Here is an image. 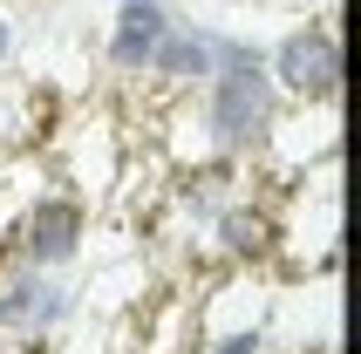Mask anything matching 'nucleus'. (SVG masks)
Returning a JSON list of instances; mask_svg holds the SVG:
<instances>
[{
  "label": "nucleus",
  "instance_id": "f257e3e1",
  "mask_svg": "<svg viewBox=\"0 0 361 354\" xmlns=\"http://www.w3.org/2000/svg\"><path fill=\"white\" fill-rule=\"evenodd\" d=\"M191 102V123H198L204 150L219 164H252L266 157V143H273V130L286 123V102L280 89H273V75H266V61H239V68H212V82H204Z\"/></svg>",
  "mask_w": 361,
  "mask_h": 354
},
{
  "label": "nucleus",
  "instance_id": "f03ea898",
  "mask_svg": "<svg viewBox=\"0 0 361 354\" xmlns=\"http://www.w3.org/2000/svg\"><path fill=\"white\" fill-rule=\"evenodd\" d=\"M266 75H273L286 109H334V102H341V75H348L334 14L293 20V28L266 48Z\"/></svg>",
  "mask_w": 361,
  "mask_h": 354
},
{
  "label": "nucleus",
  "instance_id": "7ed1b4c3",
  "mask_svg": "<svg viewBox=\"0 0 361 354\" xmlns=\"http://www.w3.org/2000/svg\"><path fill=\"white\" fill-rule=\"evenodd\" d=\"M89 252V205L82 191H35L7 225V266L35 273H75Z\"/></svg>",
  "mask_w": 361,
  "mask_h": 354
},
{
  "label": "nucleus",
  "instance_id": "20e7f679",
  "mask_svg": "<svg viewBox=\"0 0 361 354\" xmlns=\"http://www.w3.org/2000/svg\"><path fill=\"white\" fill-rule=\"evenodd\" d=\"M82 320V286L68 273L7 266L0 273V334L7 341H55Z\"/></svg>",
  "mask_w": 361,
  "mask_h": 354
},
{
  "label": "nucleus",
  "instance_id": "39448f33",
  "mask_svg": "<svg viewBox=\"0 0 361 354\" xmlns=\"http://www.w3.org/2000/svg\"><path fill=\"white\" fill-rule=\"evenodd\" d=\"M171 20H178L171 0H116L109 20H102V68H109V82L143 89V68L157 55V41L171 35Z\"/></svg>",
  "mask_w": 361,
  "mask_h": 354
},
{
  "label": "nucleus",
  "instance_id": "423d86ee",
  "mask_svg": "<svg viewBox=\"0 0 361 354\" xmlns=\"http://www.w3.org/2000/svg\"><path fill=\"white\" fill-rule=\"evenodd\" d=\"M204 238H212V252L225 259V266H266V259L280 252V218H273V205L266 197H245V191H232L219 205V212L204 218Z\"/></svg>",
  "mask_w": 361,
  "mask_h": 354
},
{
  "label": "nucleus",
  "instance_id": "0eeeda50",
  "mask_svg": "<svg viewBox=\"0 0 361 354\" xmlns=\"http://www.w3.org/2000/svg\"><path fill=\"white\" fill-rule=\"evenodd\" d=\"M212 20H171V35L157 41V55H150V68H143V89H157V96L184 102V96H198L204 82H212Z\"/></svg>",
  "mask_w": 361,
  "mask_h": 354
},
{
  "label": "nucleus",
  "instance_id": "6e6552de",
  "mask_svg": "<svg viewBox=\"0 0 361 354\" xmlns=\"http://www.w3.org/2000/svg\"><path fill=\"white\" fill-rule=\"evenodd\" d=\"M191 354H266V320H245V327H212V334L191 341Z\"/></svg>",
  "mask_w": 361,
  "mask_h": 354
},
{
  "label": "nucleus",
  "instance_id": "1a4fd4ad",
  "mask_svg": "<svg viewBox=\"0 0 361 354\" xmlns=\"http://www.w3.org/2000/svg\"><path fill=\"white\" fill-rule=\"evenodd\" d=\"M20 61V20H14V7H0V75Z\"/></svg>",
  "mask_w": 361,
  "mask_h": 354
},
{
  "label": "nucleus",
  "instance_id": "9d476101",
  "mask_svg": "<svg viewBox=\"0 0 361 354\" xmlns=\"http://www.w3.org/2000/svg\"><path fill=\"white\" fill-rule=\"evenodd\" d=\"M212 7H252V0H212Z\"/></svg>",
  "mask_w": 361,
  "mask_h": 354
},
{
  "label": "nucleus",
  "instance_id": "9b49d317",
  "mask_svg": "<svg viewBox=\"0 0 361 354\" xmlns=\"http://www.w3.org/2000/svg\"><path fill=\"white\" fill-rule=\"evenodd\" d=\"M286 7H321V0H286Z\"/></svg>",
  "mask_w": 361,
  "mask_h": 354
},
{
  "label": "nucleus",
  "instance_id": "f8f14e48",
  "mask_svg": "<svg viewBox=\"0 0 361 354\" xmlns=\"http://www.w3.org/2000/svg\"><path fill=\"white\" fill-rule=\"evenodd\" d=\"M109 354H116V348H109Z\"/></svg>",
  "mask_w": 361,
  "mask_h": 354
}]
</instances>
